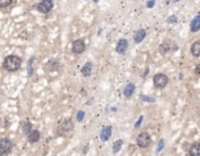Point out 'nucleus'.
I'll return each instance as SVG.
<instances>
[{"mask_svg": "<svg viewBox=\"0 0 200 156\" xmlns=\"http://www.w3.org/2000/svg\"><path fill=\"white\" fill-rule=\"evenodd\" d=\"M84 117H85V112H84V111H79V112L76 113V120H77L79 122H82V121L84 120Z\"/></svg>", "mask_w": 200, "mask_h": 156, "instance_id": "obj_24", "label": "nucleus"}, {"mask_svg": "<svg viewBox=\"0 0 200 156\" xmlns=\"http://www.w3.org/2000/svg\"><path fill=\"white\" fill-rule=\"evenodd\" d=\"M145 38H146V30H145L144 28L137 29V30L135 32V34H134V41H135V43H140Z\"/></svg>", "mask_w": 200, "mask_h": 156, "instance_id": "obj_14", "label": "nucleus"}, {"mask_svg": "<svg viewBox=\"0 0 200 156\" xmlns=\"http://www.w3.org/2000/svg\"><path fill=\"white\" fill-rule=\"evenodd\" d=\"M111 134H112V127L111 126H104L100 133L101 141L102 142H107L111 137Z\"/></svg>", "mask_w": 200, "mask_h": 156, "instance_id": "obj_10", "label": "nucleus"}, {"mask_svg": "<svg viewBox=\"0 0 200 156\" xmlns=\"http://www.w3.org/2000/svg\"><path fill=\"white\" fill-rule=\"evenodd\" d=\"M32 129H33V125H32V122H29L28 120H26V121H22V122H21V133H22V134L27 135V134H28Z\"/></svg>", "mask_w": 200, "mask_h": 156, "instance_id": "obj_17", "label": "nucleus"}, {"mask_svg": "<svg viewBox=\"0 0 200 156\" xmlns=\"http://www.w3.org/2000/svg\"><path fill=\"white\" fill-rule=\"evenodd\" d=\"M12 2H13V0H0V8L8 7Z\"/></svg>", "mask_w": 200, "mask_h": 156, "instance_id": "obj_25", "label": "nucleus"}, {"mask_svg": "<svg viewBox=\"0 0 200 156\" xmlns=\"http://www.w3.org/2000/svg\"><path fill=\"white\" fill-rule=\"evenodd\" d=\"M46 69H47V71H49V72L58 71V70L60 69V62L55 58L49 59V61L47 62V64H46Z\"/></svg>", "mask_w": 200, "mask_h": 156, "instance_id": "obj_11", "label": "nucleus"}, {"mask_svg": "<svg viewBox=\"0 0 200 156\" xmlns=\"http://www.w3.org/2000/svg\"><path fill=\"white\" fill-rule=\"evenodd\" d=\"M169 84V77L164 74H157L153 76V85L157 89H164Z\"/></svg>", "mask_w": 200, "mask_h": 156, "instance_id": "obj_6", "label": "nucleus"}, {"mask_svg": "<svg viewBox=\"0 0 200 156\" xmlns=\"http://www.w3.org/2000/svg\"><path fill=\"white\" fill-rule=\"evenodd\" d=\"M143 120H144V116H140V117L138 118V120H137V122L135 124V128H136V129H137V128H139V127H140V125H142Z\"/></svg>", "mask_w": 200, "mask_h": 156, "instance_id": "obj_27", "label": "nucleus"}, {"mask_svg": "<svg viewBox=\"0 0 200 156\" xmlns=\"http://www.w3.org/2000/svg\"><path fill=\"white\" fill-rule=\"evenodd\" d=\"M93 101H94V99H90V100H88V101H87V104H85V105L91 106V105H93Z\"/></svg>", "mask_w": 200, "mask_h": 156, "instance_id": "obj_30", "label": "nucleus"}, {"mask_svg": "<svg viewBox=\"0 0 200 156\" xmlns=\"http://www.w3.org/2000/svg\"><path fill=\"white\" fill-rule=\"evenodd\" d=\"M152 140H151V136L147 132H142L140 134H138V136L136 137V143L139 148H147L150 147Z\"/></svg>", "mask_w": 200, "mask_h": 156, "instance_id": "obj_5", "label": "nucleus"}, {"mask_svg": "<svg viewBox=\"0 0 200 156\" xmlns=\"http://www.w3.org/2000/svg\"><path fill=\"white\" fill-rule=\"evenodd\" d=\"M13 149V142L8 137L0 139V156L8 155Z\"/></svg>", "mask_w": 200, "mask_h": 156, "instance_id": "obj_4", "label": "nucleus"}, {"mask_svg": "<svg viewBox=\"0 0 200 156\" xmlns=\"http://www.w3.org/2000/svg\"><path fill=\"white\" fill-rule=\"evenodd\" d=\"M35 61V57H32V58L28 59L27 62V74H28V77H32L33 75V63Z\"/></svg>", "mask_w": 200, "mask_h": 156, "instance_id": "obj_21", "label": "nucleus"}, {"mask_svg": "<svg viewBox=\"0 0 200 156\" xmlns=\"http://www.w3.org/2000/svg\"><path fill=\"white\" fill-rule=\"evenodd\" d=\"M190 29H191V32L192 33H197V32H199L200 30V15H196L194 17V19L191 21V23H190Z\"/></svg>", "mask_w": 200, "mask_h": 156, "instance_id": "obj_15", "label": "nucleus"}, {"mask_svg": "<svg viewBox=\"0 0 200 156\" xmlns=\"http://www.w3.org/2000/svg\"><path fill=\"white\" fill-rule=\"evenodd\" d=\"M177 21H178L177 15H171L167 18V23H177Z\"/></svg>", "mask_w": 200, "mask_h": 156, "instance_id": "obj_26", "label": "nucleus"}, {"mask_svg": "<svg viewBox=\"0 0 200 156\" xmlns=\"http://www.w3.org/2000/svg\"><path fill=\"white\" fill-rule=\"evenodd\" d=\"M41 137V133L38 129H32L28 134H27V141L29 143H36Z\"/></svg>", "mask_w": 200, "mask_h": 156, "instance_id": "obj_12", "label": "nucleus"}, {"mask_svg": "<svg viewBox=\"0 0 200 156\" xmlns=\"http://www.w3.org/2000/svg\"><path fill=\"white\" fill-rule=\"evenodd\" d=\"M21 63H22V61L19 56L8 55V56L5 57L4 62H2V68L8 72H14V71H18L20 69Z\"/></svg>", "mask_w": 200, "mask_h": 156, "instance_id": "obj_1", "label": "nucleus"}, {"mask_svg": "<svg viewBox=\"0 0 200 156\" xmlns=\"http://www.w3.org/2000/svg\"><path fill=\"white\" fill-rule=\"evenodd\" d=\"M122 146H123V140H120H120L115 141L114 144H112V154H117V153L120 150Z\"/></svg>", "mask_w": 200, "mask_h": 156, "instance_id": "obj_20", "label": "nucleus"}, {"mask_svg": "<svg viewBox=\"0 0 200 156\" xmlns=\"http://www.w3.org/2000/svg\"><path fill=\"white\" fill-rule=\"evenodd\" d=\"M74 127L75 126H74V122H73L72 119H64V120L61 121L59 127H58V133L60 135H66V134L73 132Z\"/></svg>", "mask_w": 200, "mask_h": 156, "instance_id": "obj_2", "label": "nucleus"}, {"mask_svg": "<svg viewBox=\"0 0 200 156\" xmlns=\"http://www.w3.org/2000/svg\"><path fill=\"white\" fill-rule=\"evenodd\" d=\"M180 0H172V2H173V4H177V2H179Z\"/></svg>", "mask_w": 200, "mask_h": 156, "instance_id": "obj_33", "label": "nucleus"}, {"mask_svg": "<svg viewBox=\"0 0 200 156\" xmlns=\"http://www.w3.org/2000/svg\"><path fill=\"white\" fill-rule=\"evenodd\" d=\"M156 6V0H149L147 2H146V7L147 8H152V7H155Z\"/></svg>", "mask_w": 200, "mask_h": 156, "instance_id": "obj_28", "label": "nucleus"}, {"mask_svg": "<svg viewBox=\"0 0 200 156\" xmlns=\"http://www.w3.org/2000/svg\"><path fill=\"white\" fill-rule=\"evenodd\" d=\"M110 111H111V112H116V111H117V108H116V107H111V110H110Z\"/></svg>", "mask_w": 200, "mask_h": 156, "instance_id": "obj_32", "label": "nucleus"}, {"mask_svg": "<svg viewBox=\"0 0 200 156\" xmlns=\"http://www.w3.org/2000/svg\"><path fill=\"white\" fill-rule=\"evenodd\" d=\"M91 72H93V63L91 62H87L82 69H81V74L83 77H89L91 76Z\"/></svg>", "mask_w": 200, "mask_h": 156, "instance_id": "obj_16", "label": "nucleus"}, {"mask_svg": "<svg viewBox=\"0 0 200 156\" xmlns=\"http://www.w3.org/2000/svg\"><path fill=\"white\" fill-rule=\"evenodd\" d=\"M135 91H136V85L134 83H128L125 85L124 90H123V95H124L125 98H130L132 97V95L135 93Z\"/></svg>", "mask_w": 200, "mask_h": 156, "instance_id": "obj_13", "label": "nucleus"}, {"mask_svg": "<svg viewBox=\"0 0 200 156\" xmlns=\"http://www.w3.org/2000/svg\"><path fill=\"white\" fill-rule=\"evenodd\" d=\"M139 98H140V100H143V101H145V103H155V101H156V99L153 97H149V96H144V95H140Z\"/></svg>", "mask_w": 200, "mask_h": 156, "instance_id": "obj_23", "label": "nucleus"}, {"mask_svg": "<svg viewBox=\"0 0 200 156\" xmlns=\"http://www.w3.org/2000/svg\"><path fill=\"white\" fill-rule=\"evenodd\" d=\"M199 69H200V65L197 64V65H196V76H199Z\"/></svg>", "mask_w": 200, "mask_h": 156, "instance_id": "obj_29", "label": "nucleus"}, {"mask_svg": "<svg viewBox=\"0 0 200 156\" xmlns=\"http://www.w3.org/2000/svg\"><path fill=\"white\" fill-rule=\"evenodd\" d=\"M54 7L53 0H41L39 4L35 5V9L41 14H48Z\"/></svg>", "mask_w": 200, "mask_h": 156, "instance_id": "obj_3", "label": "nucleus"}, {"mask_svg": "<svg viewBox=\"0 0 200 156\" xmlns=\"http://www.w3.org/2000/svg\"><path fill=\"white\" fill-rule=\"evenodd\" d=\"M164 147H165V141H164V139H160L159 141H158L157 147H156V153H157V154H159L160 152L164 149Z\"/></svg>", "mask_w": 200, "mask_h": 156, "instance_id": "obj_22", "label": "nucleus"}, {"mask_svg": "<svg viewBox=\"0 0 200 156\" xmlns=\"http://www.w3.org/2000/svg\"><path fill=\"white\" fill-rule=\"evenodd\" d=\"M188 155L190 156H200V143L196 142L193 143L190 149H188Z\"/></svg>", "mask_w": 200, "mask_h": 156, "instance_id": "obj_18", "label": "nucleus"}, {"mask_svg": "<svg viewBox=\"0 0 200 156\" xmlns=\"http://www.w3.org/2000/svg\"><path fill=\"white\" fill-rule=\"evenodd\" d=\"M97 1H99V0H94V2H97Z\"/></svg>", "mask_w": 200, "mask_h": 156, "instance_id": "obj_34", "label": "nucleus"}, {"mask_svg": "<svg viewBox=\"0 0 200 156\" xmlns=\"http://www.w3.org/2000/svg\"><path fill=\"white\" fill-rule=\"evenodd\" d=\"M87 149H89V146H88V144H85V147H84V149H83L82 153H83V154H87Z\"/></svg>", "mask_w": 200, "mask_h": 156, "instance_id": "obj_31", "label": "nucleus"}, {"mask_svg": "<svg viewBox=\"0 0 200 156\" xmlns=\"http://www.w3.org/2000/svg\"><path fill=\"white\" fill-rule=\"evenodd\" d=\"M128 48H129V42H128V40L126 39H120L118 40V42H117V44H116V53L117 54H125V51L128 50Z\"/></svg>", "mask_w": 200, "mask_h": 156, "instance_id": "obj_9", "label": "nucleus"}, {"mask_svg": "<svg viewBox=\"0 0 200 156\" xmlns=\"http://www.w3.org/2000/svg\"><path fill=\"white\" fill-rule=\"evenodd\" d=\"M85 43H84V41L82 39H79V40H75L74 42H73V44H72V51L75 54V55H80L82 53H84V50H85Z\"/></svg>", "mask_w": 200, "mask_h": 156, "instance_id": "obj_8", "label": "nucleus"}, {"mask_svg": "<svg viewBox=\"0 0 200 156\" xmlns=\"http://www.w3.org/2000/svg\"><path fill=\"white\" fill-rule=\"evenodd\" d=\"M191 54L193 55V57H199V55H200V41H196V42L191 46Z\"/></svg>", "mask_w": 200, "mask_h": 156, "instance_id": "obj_19", "label": "nucleus"}, {"mask_svg": "<svg viewBox=\"0 0 200 156\" xmlns=\"http://www.w3.org/2000/svg\"><path fill=\"white\" fill-rule=\"evenodd\" d=\"M178 50V46L177 44H172L169 41H164L159 46V53L161 55H166L170 51H177Z\"/></svg>", "mask_w": 200, "mask_h": 156, "instance_id": "obj_7", "label": "nucleus"}]
</instances>
